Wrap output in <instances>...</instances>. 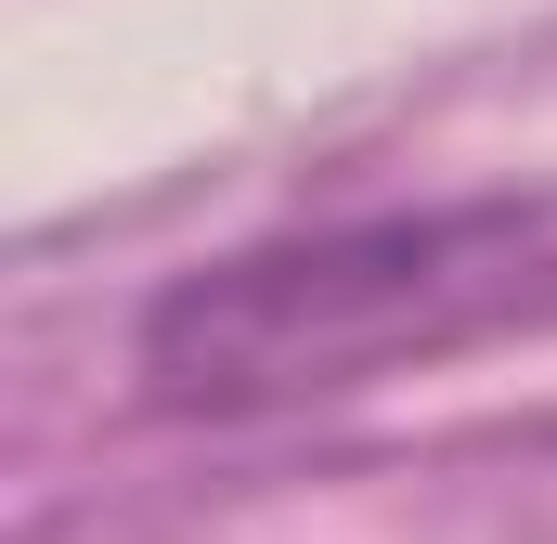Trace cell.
<instances>
[{"mask_svg": "<svg viewBox=\"0 0 557 544\" xmlns=\"http://www.w3.org/2000/svg\"><path fill=\"white\" fill-rule=\"evenodd\" d=\"M519 324H557V195H454L169 272L131 324V376L156 415H298Z\"/></svg>", "mask_w": 557, "mask_h": 544, "instance_id": "6da1fadb", "label": "cell"}]
</instances>
